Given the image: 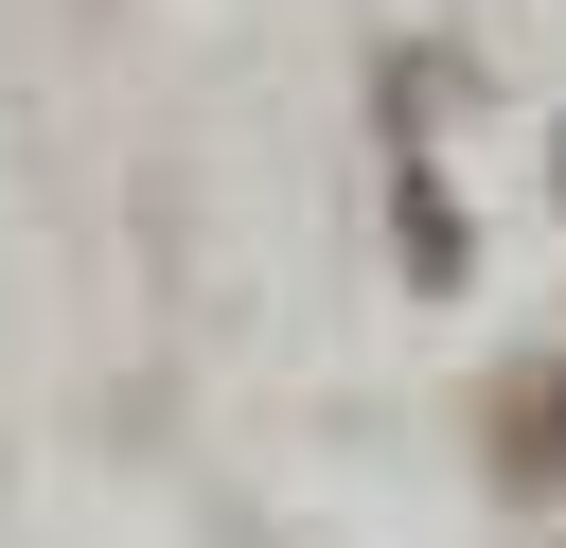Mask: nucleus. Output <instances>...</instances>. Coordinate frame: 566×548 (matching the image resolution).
Wrapping results in <instances>:
<instances>
[{
    "mask_svg": "<svg viewBox=\"0 0 566 548\" xmlns=\"http://www.w3.org/2000/svg\"><path fill=\"white\" fill-rule=\"evenodd\" d=\"M495 495H566V371H495Z\"/></svg>",
    "mask_w": 566,
    "mask_h": 548,
    "instance_id": "1",
    "label": "nucleus"
},
{
    "mask_svg": "<svg viewBox=\"0 0 566 548\" xmlns=\"http://www.w3.org/2000/svg\"><path fill=\"white\" fill-rule=\"evenodd\" d=\"M389 247H407V283H460V265H478V247H460V194H442V177H407V194H389Z\"/></svg>",
    "mask_w": 566,
    "mask_h": 548,
    "instance_id": "2",
    "label": "nucleus"
},
{
    "mask_svg": "<svg viewBox=\"0 0 566 548\" xmlns=\"http://www.w3.org/2000/svg\"><path fill=\"white\" fill-rule=\"evenodd\" d=\"M548 177H566V159H548Z\"/></svg>",
    "mask_w": 566,
    "mask_h": 548,
    "instance_id": "3",
    "label": "nucleus"
}]
</instances>
